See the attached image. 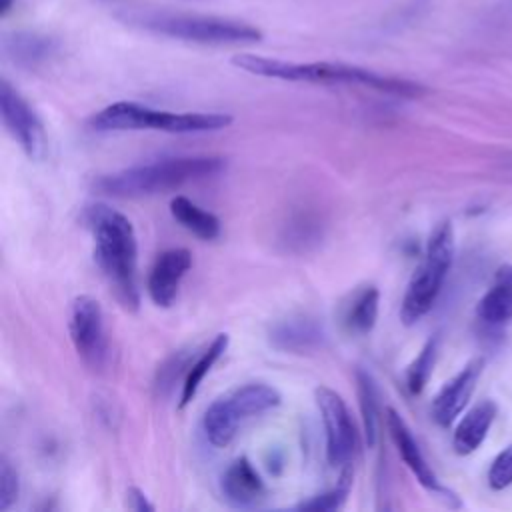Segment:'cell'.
<instances>
[{"instance_id":"obj_9","label":"cell","mask_w":512,"mask_h":512,"mask_svg":"<svg viewBox=\"0 0 512 512\" xmlns=\"http://www.w3.org/2000/svg\"><path fill=\"white\" fill-rule=\"evenodd\" d=\"M68 330L78 358L90 370H100L108 356L104 312L100 302L88 294L76 296L70 304Z\"/></svg>"},{"instance_id":"obj_14","label":"cell","mask_w":512,"mask_h":512,"mask_svg":"<svg viewBox=\"0 0 512 512\" xmlns=\"http://www.w3.org/2000/svg\"><path fill=\"white\" fill-rule=\"evenodd\" d=\"M222 496L234 508H256L266 498V484L254 464L240 456L222 474Z\"/></svg>"},{"instance_id":"obj_28","label":"cell","mask_w":512,"mask_h":512,"mask_svg":"<svg viewBox=\"0 0 512 512\" xmlns=\"http://www.w3.org/2000/svg\"><path fill=\"white\" fill-rule=\"evenodd\" d=\"M12 8V0H0V16H6Z\"/></svg>"},{"instance_id":"obj_27","label":"cell","mask_w":512,"mask_h":512,"mask_svg":"<svg viewBox=\"0 0 512 512\" xmlns=\"http://www.w3.org/2000/svg\"><path fill=\"white\" fill-rule=\"evenodd\" d=\"M126 506L136 512H152L154 510V504L148 500V496L138 486H130L126 490Z\"/></svg>"},{"instance_id":"obj_13","label":"cell","mask_w":512,"mask_h":512,"mask_svg":"<svg viewBox=\"0 0 512 512\" xmlns=\"http://www.w3.org/2000/svg\"><path fill=\"white\" fill-rule=\"evenodd\" d=\"M386 426L390 432V438L402 458V462L410 468V472L416 476V480L430 492L434 494H450L436 478L434 470L428 466L426 458L422 456L418 442L412 436V430L408 428V424L404 422V418L394 410V408H386Z\"/></svg>"},{"instance_id":"obj_3","label":"cell","mask_w":512,"mask_h":512,"mask_svg":"<svg viewBox=\"0 0 512 512\" xmlns=\"http://www.w3.org/2000/svg\"><path fill=\"white\" fill-rule=\"evenodd\" d=\"M226 168L222 156H178L162 158L148 164L130 166L112 174L98 176L94 188L106 196L142 198L164 194L184 184L198 182L220 174Z\"/></svg>"},{"instance_id":"obj_1","label":"cell","mask_w":512,"mask_h":512,"mask_svg":"<svg viewBox=\"0 0 512 512\" xmlns=\"http://www.w3.org/2000/svg\"><path fill=\"white\" fill-rule=\"evenodd\" d=\"M86 224L94 236V262L116 300L130 312L138 310V242L132 222L106 204H94L86 210Z\"/></svg>"},{"instance_id":"obj_5","label":"cell","mask_w":512,"mask_h":512,"mask_svg":"<svg viewBox=\"0 0 512 512\" xmlns=\"http://www.w3.org/2000/svg\"><path fill=\"white\" fill-rule=\"evenodd\" d=\"M88 124L96 132L162 130L170 134H192L222 130L232 124V116L222 112H168L146 104L120 100L98 110Z\"/></svg>"},{"instance_id":"obj_19","label":"cell","mask_w":512,"mask_h":512,"mask_svg":"<svg viewBox=\"0 0 512 512\" xmlns=\"http://www.w3.org/2000/svg\"><path fill=\"white\" fill-rule=\"evenodd\" d=\"M478 316L488 324H500L512 318V266L496 274V284L478 302Z\"/></svg>"},{"instance_id":"obj_29","label":"cell","mask_w":512,"mask_h":512,"mask_svg":"<svg viewBox=\"0 0 512 512\" xmlns=\"http://www.w3.org/2000/svg\"><path fill=\"white\" fill-rule=\"evenodd\" d=\"M500 10H502L504 14H512V0H502V2H500Z\"/></svg>"},{"instance_id":"obj_25","label":"cell","mask_w":512,"mask_h":512,"mask_svg":"<svg viewBox=\"0 0 512 512\" xmlns=\"http://www.w3.org/2000/svg\"><path fill=\"white\" fill-rule=\"evenodd\" d=\"M20 484H18V474L10 460L2 456L0 460V510H8L16 500H18Z\"/></svg>"},{"instance_id":"obj_11","label":"cell","mask_w":512,"mask_h":512,"mask_svg":"<svg viewBox=\"0 0 512 512\" xmlns=\"http://www.w3.org/2000/svg\"><path fill=\"white\" fill-rule=\"evenodd\" d=\"M192 266V254L186 248H170L158 254L148 274V296L160 308H170L178 296L182 278Z\"/></svg>"},{"instance_id":"obj_20","label":"cell","mask_w":512,"mask_h":512,"mask_svg":"<svg viewBox=\"0 0 512 512\" xmlns=\"http://www.w3.org/2000/svg\"><path fill=\"white\" fill-rule=\"evenodd\" d=\"M228 334H216V338L210 342V346L196 358V362L192 366H188V372H186V378L182 382V392H180V408L188 406L192 402V398L196 396L204 376L212 370V366L220 360V356L226 352L228 348Z\"/></svg>"},{"instance_id":"obj_6","label":"cell","mask_w":512,"mask_h":512,"mask_svg":"<svg viewBox=\"0 0 512 512\" xmlns=\"http://www.w3.org/2000/svg\"><path fill=\"white\" fill-rule=\"evenodd\" d=\"M280 402L282 396L272 384L246 382L236 386L206 408L202 416L204 436L212 446L224 448L236 438L246 420L280 406Z\"/></svg>"},{"instance_id":"obj_4","label":"cell","mask_w":512,"mask_h":512,"mask_svg":"<svg viewBox=\"0 0 512 512\" xmlns=\"http://www.w3.org/2000/svg\"><path fill=\"white\" fill-rule=\"evenodd\" d=\"M118 18L124 24L196 44H248L262 40V32L256 26L222 16L180 14L164 10H126L118 14Z\"/></svg>"},{"instance_id":"obj_23","label":"cell","mask_w":512,"mask_h":512,"mask_svg":"<svg viewBox=\"0 0 512 512\" xmlns=\"http://www.w3.org/2000/svg\"><path fill=\"white\" fill-rule=\"evenodd\" d=\"M436 356H438V338L432 336L406 370V386L412 394H420L428 384Z\"/></svg>"},{"instance_id":"obj_26","label":"cell","mask_w":512,"mask_h":512,"mask_svg":"<svg viewBox=\"0 0 512 512\" xmlns=\"http://www.w3.org/2000/svg\"><path fill=\"white\" fill-rule=\"evenodd\" d=\"M488 484L492 490H504L512 484V444L494 458L488 470Z\"/></svg>"},{"instance_id":"obj_12","label":"cell","mask_w":512,"mask_h":512,"mask_svg":"<svg viewBox=\"0 0 512 512\" xmlns=\"http://www.w3.org/2000/svg\"><path fill=\"white\" fill-rule=\"evenodd\" d=\"M482 368H484V360L476 358L468 362L452 380H448L442 386V390L432 400V418L438 426L446 428L460 416V412L468 404V398L474 392V386Z\"/></svg>"},{"instance_id":"obj_2","label":"cell","mask_w":512,"mask_h":512,"mask_svg":"<svg viewBox=\"0 0 512 512\" xmlns=\"http://www.w3.org/2000/svg\"><path fill=\"white\" fill-rule=\"evenodd\" d=\"M232 64L250 74L264 78H278L288 82H314V84H356L374 88L384 94L402 96V98H418L426 92L424 86L384 76L368 68L344 64V62H288L280 58H266L258 54H236L232 56Z\"/></svg>"},{"instance_id":"obj_8","label":"cell","mask_w":512,"mask_h":512,"mask_svg":"<svg viewBox=\"0 0 512 512\" xmlns=\"http://www.w3.org/2000/svg\"><path fill=\"white\" fill-rule=\"evenodd\" d=\"M314 398L326 432V458L330 466L350 468L358 448V432L346 402L328 386H318Z\"/></svg>"},{"instance_id":"obj_15","label":"cell","mask_w":512,"mask_h":512,"mask_svg":"<svg viewBox=\"0 0 512 512\" xmlns=\"http://www.w3.org/2000/svg\"><path fill=\"white\" fill-rule=\"evenodd\" d=\"M378 304L380 292L374 284L360 286L354 290L342 306V326L352 336H366L372 332L378 320Z\"/></svg>"},{"instance_id":"obj_18","label":"cell","mask_w":512,"mask_h":512,"mask_svg":"<svg viewBox=\"0 0 512 512\" xmlns=\"http://www.w3.org/2000/svg\"><path fill=\"white\" fill-rule=\"evenodd\" d=\"M170 214L182 228H186L188 232H192L202 240H214L220 236L218 216L200 208L186 196L178 194L170 200Z\"/></svg>"},{"instance_id":"obj_10","label":"cell","mask_w":512,"mask_h":512,"mask_svg":"<svg viewBox=\"0 0 512 512\" xmlns=\"http://www.w3.org/2000/svg\"><path fill=\"white\" fill-rule=\"evenodd\" d=\"M0 114L6 130L24 150V154L30 160H42L48 148L44 124L6 78L0 80Z\"/></svg>"},{"instance_id":"obj_17","label":"cell","mask_w":512,"mask_h":512,"mask_svg":"<svg viewBox=\"0 0 512 512\" xmlns=\"http://www.w3.org/2000/svg\"><path fill=\"white\" fill-rule=\"evenodd\" d=\"M496 416V404L492 400H482L478 402L456 426L454 436H452V446L454 452L460 456L472 454L482 440L486 438L492 422Z\"/></svg>"},{"instance_id":"obj_24","label":"cell","mask_w":512,"mask_h":512,"mask_svg":"<svg viewBox=\"0 0 512 512\" xmlns=\"http://www.w3.org/2000/svg\"><path fill=\"white\" fill-rule=\"evenodd\" d=\"M350 486H352V470L350 468H344L342 476H340V482L318 494V496H312L310 500L306 502H300L296 508L298 510H314V512H332V510H338L344 506L346 498H348V492H350Z\"/></svg>"},{"instance_id":"obj_21","label":"cell","mask_w":512,"mask_h":512,"mask_svg":"<svg viewBox=\"0 0 512 512\" xmlns=\"http://www.w3.org/2000/svg\"><path fill=\"white\" fill-rule=\"evenodd\" d=\"M356 390H358V404L362 414L364 440L368 448H372L378 438V388L370 372L362 368L356 370Z\"/></svg>"},{"instance_id":"obj_22","label":"cell","mask_w":512,"mask_h":512,"mask_svg":"<svg viewBox=\"0 0 512 512\" xmlns=\"http://www.w3.org/2000/svg\"><path fill=\"white\" fill-rule=\"evenodd\" d=\"M4 50L14 62L32 66L46 60L54 52V44L50 38L38 34H14L4 40Z\"/></svg>"},{"instance_id":"obj_7","label":"cell","mask_w":512,"mask_h":512,"mask_svg":"<svg viewBox=\"0 0 512 512\" xmlns=\"http://www.w3.org/2000/svg\"><path fill=\"white\" fill-rule=\"evenodd\" d=\"M454 258V232L450 222H440L428 238L424 260L414 270L400 308L406 326L416 324L434 306Z\"/></svg>"},{"instance_id":"obj_16","label":"cell","mask_w":512,"mask_h":512,"mask_svg":"<svg viewBox=\"0 0 512 512\" xmlns=\"http://www.w3.org/2000/svg\"><path fill=\"white\" fill-rule=\"evenodd\" d=\"M324 340L322 328L310 318H288L280 320L270 330V342L288 352L304 354L318 348Z\"/></svg>"}]
</instances>
